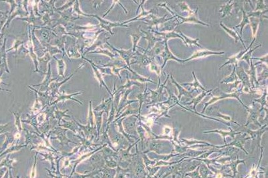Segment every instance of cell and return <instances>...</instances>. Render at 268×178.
Returning a JSON list of instances; mask_svg holds the SVG:
<instances>
[{
  "instance_id": "7a4b0ae2",
  "label": "cell",
  "mask_w": 268,
  "mask_h": 178,
  "mask_svg": "<svg viewBox=\"0 0 268 178\" xmlns=\"http://www.w3.org/2000/svg\"><path fill=\"white\" fill-rule=\"evenodd\" d=\"M163 57H164V65H163V67H164V65L165 63H166V61H167L168 60H171V59H172V60H177V61H181V60H179V59H177V57H175L173 55H172V53L170 52V50L167 48V45L166 51H165V55H164V54H163Z\"/></svg>"
},
{
  "instance_id": "277c9868",
  "label": "cell",
  "mask_w": 268,
  "mask_h": 178,
  "mask_svg": "<svg viewBox=\"0 0 268 178\" xmlns=\"http://www.w3.org/2000/svg\"><path fill=\"white\" fill-rule=\"evenodd\" d=\"M223 27H224V29H225V30H226L227 32L229 33V34H230V35L231 34V35H232L233 37L235 39H236V42H237V39H240V40H241V38H240V37H239V36H237V35L236 34V33L233 32V31H231V30H229L228 29H227V28L225 27H224V26H223Z\"/></svg>"
},
{
  "instance_id": "6da1fadb",
  "label": "cell",
  "mask_w": 268,
  "mask_h": 178,
  "mask_svg": "<svg viewBox=\"0 0 268 178\" xmlns=\"http://www.w3.org/2000/svg\"><path fill=\"white\" fill-rule=\"evenodd\" d=\"M224 52H221V53H217V52H210V51H202V52H198L197 53H195L194 54V55L191 57L189 59H187L183 61H189L190 60H192L193 58H196V57H203V56H209V55H211V54H221L223 53Z\"/></svg>"
},
{
  "instance_id": "5b68a950",
  "label": "cell",
  "mask_w": 268,
  "mask_h": 178,
  "mask_svg": "<svg viewBox=\"0 0 268 178\" xmlns=\"http://www.w3.org/2000/svg\"><path fill=\"white\" fill-rule=\"evenodd\" d=\"M193 75H194V73L193 72ZM194 80H195V82H194V83H193V84H189V85H193L194 87H195V88H197V87H200V88H201V89H203L204 91H205V88H203V87H202V85L200 84L199 83V82L197 81V78H195V76H194Z\"/></svg>"
},
{
  "instance_id": "3957f363",
  "label": "cell",
  "mask_w": 268,
  "mask_h": 178,
  "mask_svg": "<svg viewBox=\"0 0 268 178\" xmlns=\"http://www.w3.org/2000/svg\"><path fill=\"white\" fill-rule=\"evenodd\" d=\"M182 34V36H183V37H184L186 39H187V42H188V43L189 45H192V44H194V45H199V47H201L199 45H198L197 43V41H198L199 40V39H195V40H193V39H189V38H187L186 36L185 35H183V34Z\"/></svg>"
},
{
  "instance_id": "8992f818",
  "label": "cell",
  "mask_w": 268,
  "mask_h": 178,
  "mask_svg": "<svg viewBox=\"0 0 268 178\" xmlns=\"http://www.w3.org/2000/svg\"><path fill=\"white\" fill-rule=\"evenodd\" d=\"M222 177V176H221V174H218L217 175V178H221Z\"/></svg>"
}]
</instances>
